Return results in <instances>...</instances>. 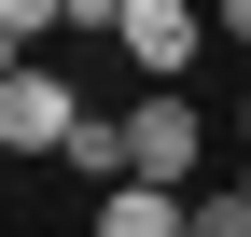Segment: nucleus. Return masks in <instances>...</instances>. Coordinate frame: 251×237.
<instances>
[{
	"mask_svg": "<svg viewBox=\"0 0 251 237\" xmlns=\"http://www.w3.org/2000/svg\"><path fill=\"white\" fill-rule=\"evenodd\" d=\"M181 210H196V195H153V182H112V195H98V237H181Z\"/></svg>",
	"mask_w": 251,
	"mask_h": 237,
	"instance_id": "nucleus-4",
	"label": "nucleus"
},
{
	"mask_svg": "<svg viewBox=\"0 0 251 237\" xmlns=\"http://www.w3.org/2000/svg\"><path fill=\"white\" fill-rule=\"evenodd\" d=\"M70 167H84V182H98V195L126 182V112H84V126H70Z\"/></svg>",
	"mask_w": 251,
	"mask_h": 237,
	"instance_id": "nucleus-5",
	"label": "nucleus"
},
{
	"mask_svg": "<svg viewBox=\"0 0 251 237\" xmlns=\"http://www.w3.org/2000/svg\"><path fill=\"white\" fill-rule=\"evenodd\" d=\"M224 42H251V0H224Z\"/></svg>",
	"mask_w": 251,
	"mask_h": 237,
	"instance_id": "nucleus-7",
	"label": "nucleus"
},
{
	"mask_svg": "<svg viewBox=\"0 0 251 237\" xmlns=\"http://www.w3.org/2000/svg\"><path fill=\"white\" fill-rule=\"evenodd\" d=\"M181 237H251V182H209L196 210H181Z\"/></svg>",
	"mask_w": 251,
	"mask_h": 237,
	"instance_id": "nucleus-6",
	"label": "nucleus"
},
{
	"mask_svg": "<svg viewBox=\"0 0 251 237\" xmlns=\"http://www.w3.org/2000/svg\"><path fill=\"white\" fill-rule=\"evenodd\" d=\"M70 126H84V98L56 70H14L0 84V154H70Z\"/></svg>",
	"mask_w": 251,
	"mask_h": 237,
	"instance_id": "nucleus-3",
	"label": "nucleus"
},
{
	"mask_svg": "<svg viewBox=\"0 0 251 237\" xmlns=\"http://www.w3.org/2000/svg\"><path fill=\"white\" fill-rule=\"evenodd\" d=\"M237 154H251V98H237Z\"/></svg>",
	"mask_w": 251,
	"mask_h": 237,
	"instance_id": "nucleus-8",
	"label": "nucleus"
},
{
	"mask_svg": "<svg viewBox=\"0 0 251 237\" xmlns=\"http://www.w3.org/2000/svg\"><path fill=\"white\" fill-rule=\"evenodd\" d=\"M112 42H126V70H140V84H181V70H196V42H209V14H196V0H126Z\"/></svg>",
	"mask_w": 251,
	"mask_h": 237,
	"instance_id": "nucleus-2",
	"label": "nucleus"
},
{
	"mask_svg": "<svg viewBox=\"0 0 251 237\" xmlns=\"http://www.w3.org/2000/svg\"><path fill=\"white\" fill-rule=\"evenodd\" d=\"M126 182H153V195H209V112L181 98V84L126 98Z\"/></svg>",
	"mask_w": 251,
	"mask_h": 237,
	"instance_id": "nucleus-1",
	"label": "nucleus"
}]
</instances>
